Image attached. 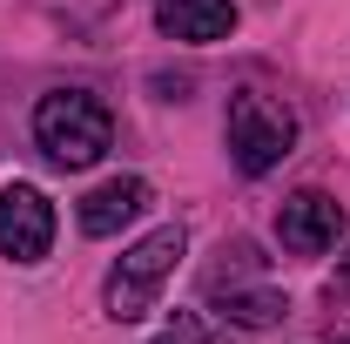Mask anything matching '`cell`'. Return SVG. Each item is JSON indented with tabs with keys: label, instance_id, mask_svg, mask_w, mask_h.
I'll return each instance as SVG.
<instances>
[{
	"label": "cell",
	"instance_id": "6da1fadb",
	"mask_svg": "<svg viewBox=\"0 0 350 344\" xmlns=\"http://www.w3.org/2000/svg\"><path fill=\"white\" fill-rule=\"evenodd\" d=\"M34 142L47 149V162H61V169H88V162L108 156V142H115V115H108L88 88H54V95H41V108H34Z\"/></svg>",
	"mask_w": 350,
	"mask_h": 344
},
{
	"label": "cell",
	"instance_id": "7a4b0ae2",
	"mask_svg": "<svg viewBox=\"0 0 350 344\" xmlns=\"http://www.w3.org/2000/svg\"><path fill=\"white\" fill-rule=\"evenodd\" d=\"M182 250H189V230H182V223H162V230H148L142 243H129L122 263L108 270V291H101L108 317H115V324L148 317V310H155V291L169 284L175 263H182Z\"/></svg>",
	"mask_w": 350,
	"mask_h": 344
},
{
	"label": "cell",
	"instance_id": "3957f363",
	"mask_svg": "<svg viewBox=\"0 0 350 344\" xmlns=\"http://www.w3.org/2000/svg\"><path fill=\"white\" fill-rule=\"evenodd\" d=\"M290 149H297V115H290L283 101L256 95V88H243V95L229 101V156H236V169L243 175H269Z\"/></svg>",
	"mask_w": 350,
	"mask_h": 344
},
{
	"label": "cell",
	"instance_id": "277c9868",
	"mask_svg": "<svg viewBox=\"0 0 350 344\" xmlns=\"http://www.w3.org/2000/svg\"><path fill=\"white\" fill-rule=\"evenodd\" d=\"M0 250L14 263H41L54 250V203L34 182H7L0 189Z\"/></svg>",
	"mask_w": 350,
	"mask_h": 344
},
{
	"label": "cell",
	"instance_id": "5b68a950",
	"mask_svg": "<svg viewBox=\"0 0 350 344\" xmlns=\"http://www.w3.org/2000/svg\"><path fill=\"white\" fill-rule=\"evenodd\" d=\"M276 236H283V250H297V257L330 250V243L344 236V210H337V196H323V189H297V196L276 210Z\"/></svg>",
	"mask_w": 350,
	"mask_h": 344
},
{
	"label": "cell",
	"instance_id": "8992f818",
	"mask_svg": "<svg viewBox=\"0 0 350 344\" xmlns=\"http://www.w3.org/2000/svg\"><path fill=\"white\" fill-rule=\"evenodd\" d=\"M155 27L169 41H189V47H209L222 34H236V0H162L155 7Z\"/></svg>",
	"mask_w": 350,
	"mask_h": 344
},
{
	"label": "cell",
	"instance_id": "52a82bcc",
	"mask_svg": "<svg viewBox=\"0 0 350 344\" xmlns=\"http://www.w3.org/2000/svg\"><path fill=\"white\" fill-rule=\"evenodd\" d=\"M142 210H148V182H142V175H108L94 196H81V230L88 236H115V230H129Z\"/></svg>",
	"mask_w": 350,
	"mask_h": 344
},
{
	"label": "cell",
	"instance_id": "ba28073f",
	"mask_svg": "<svg viewBox=\"0 0 350 344\" xmlns=\"http://www.w3.org/2000/svg\"><path fill=\"white\" fill-rule=\"evenodd\" d=\"M222 317H229V324L262 331V324L290 317V297H283V291H269V284H256V291H222Z\"/></svg>",
	"mask_w": 350,
	"mask_h": 344
},
{
	"label": "cell",
	"instance_id": "9c48e42d",
	"mask_svg": "<svg viewBox=\"0 0 350 344\" xmlns=\"http://www.w3.org/2000/svg\"><path fill=\"white\" fill-rule=\"evenodd\" d=\"M330 291H350V250H344V270L330 277Z\"/></svg>",
	"mask_w": 350,
	"mask_h": 344
},
{
	"label": "cell",
	"instance_id": "30bf717a",
	"mask_svg": "<svg viewBox=\"0 0 350 344\" xmlns=\"http://www.w3.org/2000/svg\"><path fill=\"white\" fill-rule=\"evenodd\" d=\"M155 344H189V331H175V324H169V338H155Z\"/></svg>",
	"mask_w": 350,
	"mask_h": 344
},
{
	"label": "cell",
	"instance_id": "8fae6325",
	"mask_svg": "<svg viewBox=\"0 0 350 344\" xmlns=\"http://www.w3.org/2000/svg\"><path fill=\"white\" fill-rule=\"evenodd\" d=\"M344 344H350V338H344Z\"/></svg>",
	"mask_w": 350,
	"mask_h": 344
}]
</instances>
